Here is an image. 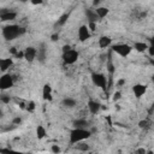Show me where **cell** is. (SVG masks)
<instances>
[{"mask_svg":"<svg viewBox=\"0 0 154 154\" xmlns=\"http://www.w3.org/2000/svg\"><path fill=\"white\" fill-rule=\"evenodd\" d=\"M148 47H149V45H148L147 42H143V41H136V42L134 43V46H132V48H134L136 52H138V53H144V52H147V51H148Z\"/></svg>","mask_w":154,"mask_h":154,"instance_id":"e0dca14e","label":"cell"},{"mask_svg":"<svg viewBox=\"0 0 154 154\" xmlns=\"http://www.w3.org/2000/svg\"><path fill=\"white\" fill-rule=\"evenodd\" d=\"M51 152H52V153L58 154V153H60V152H61V148H60L58 144H52V146H51Z\"/></svg>","mask_w":154,"mask_h":154,"instance_id":"484cf974","label":"cell"},{"mask_svg":"<svg viewBox=\"0 0 154 154\" xmlns=\"http://www.w3.org/2000/svg\"><path fill=\"white\" fill-rule=\"evenodd\" d=\"M59 37H60L59 34L58 32H54V34L51 35V41L52 42H57V41H59Z\"/></svg>","mask_w":154,"mask_h":154,"instance_id":"1f68e13d","label":"cell"},{"mask_svg":"<svg viewBox=\"0 0 154 154\" xmlns=\"http://www.w3.org/2000/svg\"><path fill=\"white\" fill-rule=\"evenodd\" d=\"M148 41H149V45H154V36L149 37V38H148Z\"/></svg>","mask_w":154,"mask_h":154,"instance_id":"60d3db41","label":"cell"},{"mask_svg":"<svg viewBox=\"0 0 154 154\" xmlns=\"http://www.w3.org/2000/svg\"><path fill=\"white\" fill-rule=\"evenodd\" d=\"M10 101H11V99H10L8 95H2L1 96V102L2 103H10Z\"/></svg>","mask_w":154,"mask_h":154,"instance_id":"d6a6232c","label":"cell"},{"mask_svg":"<svg viewBox=\"0 0 154 154\" xmlns=\"http://www.w3.org/2000/svg\"><path fill=\"white\" fill-rule=\"evenodd\" d=\"M150 64L154 66V59H153V58H150Z\"/></svg>","mask_w":154,"mask_h":154,"instance_id":"7bdbcfd3","label":"cell"},{"mask_svg":"<svg viewBox=\"0 0 154 154\" xmlns=\"http://www.w3.org/2000/svg\"><path fill=\"white\" fill-rule=\"evenodd\" d=\"M147 52H148V54H149L150 58H154V45H149Z\"/></svg>","mask_w":154,"mask_h":154,"instance_id":"4dcf8cb0","label":"cell"},{"mask_svg":"<svg viewBox=\"0 0 154 154\" xmlns=\"http://www.w3.org/2000/svg\"><path fill=\"white\" fill-rule=\"evenodd\" d=\"M47 59V48L45 43H41L37 48V60L40 63H45Z\"/></svg>","mask_w":154,"mask_h":154,"instance_id":"9a60e30c","label":"cell"},{"mask_svg":"<svg viewBox=\"0 0 154 154\" xmlns=\"http://www.w3.org/2000/svg\"><path fill=\"white\" fill-rule=\"evenodd\" d=\"M97 45L100 48L105 49V48H108L112 46V38L109 36H106V35H102L99 37V41H97Z\"/></svg>","mask_w":154,"mask_h":154,"instance_id":"5bb4252c","label":"cell"},{"mask_svg":"<svg viewBox=\"0 0 154 154\" xmlns=\"http://www.w3.org/2000/svg\"><path fill=\"white\" fill-rule=\"evenodd\" d=\"M77 36H78V40H79L81 42H85L87 40L90 38V36H91V31L89 30V28H88L87 24H83V25H81V26L78 28Z\"/></svg>","mask_w":154,"mask_h":154,"instance_id":"52a82bcc","label":"cell"},{"mask_svg":"<svg viewBox=\"0 0 154 154\" xmlns=\"http://www.w3.org/2000/svg\"><path fill=\"white\" fill-rule=\"evenodd\" d=\"M87 106H88V109H89V112L93 114V116H96L99 112H100V109H101V103L99 102V101H96V100H93V99H90L89 101H88V103H87Z\"/></svg>","mask_w":154,"mask_h":154,"instance_id":"30bf717a","label":"cell"},{"mask_svg":"<svg viewBox=\"0 0 154 154\" xmlns=\"http://www.w3.org/2000/svg\"><path fill=\"white\" fill-rule=\"evenodd\" d=\"M12 123H13V125H20L22 124V118L20 117H16V118H13Z\"/></svg>","mask_w":154,"mask_h":154,"instance_id":"836d02e7","label":"cell"},{"mask_svg":"<svg viewBox=\"0 0 154 154\" xmlns=\"http://www.w3.org/2000/svg\"><path fill=\"white\" fill-rule=\"evenodd\" d=\"M42 99L45 101H48L51 102L53 100V94H52V87L49 83H46L43 87H42Z\"/></svg>","mask_w":154,"mask_h":154,"instance_id":"7c38bea8","label":"cell"},{"mask_svg":"<svg viewBox=\"0 0 154 154\" xmlns=\"http://www.w3.org/2000/svg\"><path fill=\"white\" fill-rule=\"evenodd\" d=\"M93 135V132L89 129H82V128H73L70 131L69 135V142L70 144H77L79 142H83L88 138H90Z\"/></svg>","mask_w":154,"mask_h":154,"instance_id":"6da1fadb","label":"cell"},{"mask_svg":"<svg viewBox=\"0 0 154 154\" xmlns=\"http://www.w3.org/2000/svg\"><path fill=\"white\" fill-rule=\"evenodd\" d=\"M107 69H108V72H109V75H113V72H114V66H113V64H112V61H111V60H108V64H107Z\"/></svg>","mask_w":154,"mask_h":154,"instance_id":"f1b7e54d","label":"cell"},{"mask_svg":"<svg viewBox=\"0 0 154 154\" xmlns=\"http://www.w3.org/2000/svg\"><path fill=\"white\" fill-rule=\"evenodd\" d=\"M91 82L94 85L99 87L102 90H106L107 88V77L105 73L101 72H93L91 73Z\"/></svg>","mask_w":154,"mask_h":154,"instance_id":"277c9868","label":"cell"},{"mask_svg":"<svg viewBox=\"0 0 154 154\" xmlns=\"http://www.w3.org/2000/svg\"><path fill=\"white\" fill-rule=\"evenodd\" d=\"M76 149L82 150V152H87V150H89V149H90V147H89L87 143H82V142H79V143H77Z\"/></svg>","mask_w":154,"mask_h":154,"instance_id":"d4e9b609","label":"cell"},{"mask_svg":"<svg viewBox=\"0 0 154 154\" xmlns=\"http://www.w3.org/2000/svg\"><path fill=\"white\" fill-rule=\"evenodd\" d=\"M24 32H25V29L17 24H8L2 26V36L6 41H12L18 36L23 35Z\"/></svg>","mask_w":154,"mask_h":154,"instance_id":"7a4b0ae2","label":"cell"},{"mask_svg":"<svg viewBox=\"0 0 154 154\" xmlns=\"http://www.w3.org/2000/svg\"><path fill=\"white\" fill-rule=\"evenodd\" d=\"M69 17H70V13H64V14H61V16L58 18V20L55 22V26H63V25H65L66 22H67V19H69Z\"/></svg>","mask_w":154,"mask_h":154,"instance_id":"7402d4cb","label":"cell"},{"mask_svg":"<svg viewBox=\"0 0 154 154\" xmlns=\"http://www.w3.org/2000/svg\"><path fill=\"white\" fill-rule=\"evenodd\" d=\"M13 57H14L16 59H19V60H20V59H24V51H18Z\"/></svg>","mask_w":154,"mask_h":154,"instance_id":"83f0119b","label":"cell"},{"mask_svg":"<svg viewBox=\"0 0 154 154\" xmlns=\"http://www.w3.org/2000/svg\"><path fill=\"white\" fill-rule=\"evenodd\" d=\"M61 58H63L64 64H66V65H73L75 63H77V60H78V58H79V53H78L76 49L71 48L70 51L63 53Z\"/></svg>","mask_w":154,"mask_h":154,"instance_id":"5b68a950","label":"cell"},{"mask_svg":"<svg viewBox=\"0 0 154 154\" xmlns=\"http://www.w3.org/2000/svg\"><path fill=\"white\" fill-rule=\"evenodd\" d=\"M150 79H152V83H153V84H154V73H153V75H152V76H150Z\"/></svg>","mask_w":154,"mask_h":154,"instance_id":"b9f144b4","label":"cell"},{"mask_svg":"<svg viewBox=\"0 0 154 154\" xmlns=\"http://www.w3.org/2000/svg\"><path fill=\"white\" fill-rule=\"evenodd\" d=\"M149 126H150V122H149L148 119H143V120L138 122V128H140V129L147 130V129H149Z\"/></svg>","mask_w":154,"mask_h":154,"instance_id":"cb8c5ba5","label":"cell"},{"mask_svg":"<svg viewBox=\"0 0 154 154\" xmlns=\"http://www.w3.org/2000/svg\"><path fill=\"white\" fill-rule=\"evenodd\" d=\"M73 128H82V129H88L89 126V122L84 118H78V119H75L73 123H72Z\"/></svg>","mask_w":154,"mask_h":154,"instance_id":"d6986e66","label":"cell"},{"mask_svg":"<svg viewBox=\"0 0 154 154\" xmlns=\"http://www.w3.org/2000/svg\"><path fill=\"white\" fill-rule=\"evenodd\" d=\"M87 25H88V28H89V30H90L91 32L96 30V23H95V22H89Z\"/></svg>","mask_w":154,"mask_h":154,"instance_id":"4316f807","label":"cell"},{"mask_svg":"<svg viewBox=\"0 0 154 154\" xmlns=\"http://www.w3.org/2000/svg\"><path fill=\"white\" fill-rule=\"evenodd\" d=\"M95 11H96V13H97V16H99L100 19L105 18V17L108 16V13H109V8L106 7V6H97V7L95 8Z\"/></svg>","mask_w":154,"mask_h":154,"instance_id":"ffe728a7","label":"cell"},{"mask_svg":"<svg viewBox=\"0 0 154 154\" xmlns=\"http://www.w3.org/2000/svg\"><path fill=\"white\" fill-rule=\"evenodd\" d=\"M61 105H63L65 108H67V109H71V108H75V107H76V105H77V101H76L75 99H72V97H65V99H63V101H61Z\"/></svg>","mask_w":154,"mask_h":154,"instance_id":"ac0fdd59","label":"cell"},{"mask_svg":"<svg viewBox=\"0 0 154 154\" xmlns=\"http://www.w3.org/2000/svg\"><path fill=\"white\" fill-rule=\"evenodd\" d=\"M19 1H20V2H23V4H24V2H26V1H28V0H19Z\"/></svg>","mask_w":154,"mask_h":154,"instance_id":"ee69618b","label":"cell"},{"mask_svg":"<svg viewBox=\"0 0 154 154\" xmlns=\"http://www.w3.org/2000/svg\"><path fill=\"white\" fill-rule=\"evenodd\" d=\"M101 1H102V0H93V1H91V4H93V6H94V7H97V6H100Z\"/></svg>","mask_w":154,"mask_h":154,"instance_id":"74e56055","label":"cell"},{"mask_svg":"<svg viewBox=\"0 0 154 154\" xmlns=\"http://www.w3.org/2000/svg\"><path fill=\"white\" fill-rule=\"evenodd\" d=\"M17 52H18V49H17L16 47H11V48H10V53H11L12 55H14Z\"/></svg>","mask_w":154,"mask_h":154,"instance_id":"ab89813d","label":"cell"},{"mask_svg":"<svg viewBox=\"0 0 154 154\" xmlns=\"http://www.w3.org/2000/svg\"><path fill=\"white\" fill-rule=\"evenodd\" d=\"M71 48H72V47H71L70 45H64V46H63V49H61V51H63V53H65V52L70 51Z\"/></svg>","mask_w":154,"mask_h":154,"instance_id":"8d00e7d4","label":"cell"},{"mask_svg":"<svg viewBox=\"0 0 154 154\" xmlns=\"http://www.w3.org/2000/svg\"><path fill=\"white\" fill-rule=\"evenodd\" d=\"M17 18V12L14 11H10V10H2L1 14H0V19L1 22H12Z\"/></svg>","mask_w":154,"mask_h":154,"instance_id":"8fae6325","label":"cell"},{"mask_svg":"<svg viewBox=\"0 0 154 154\" xmlns=\"http://www.w3.org/2000/svg\"><path fill=\"white\" fill-rule=\"evenodd\" d=\"M14 84V79H13V76L10 75V73H2V76L0 77V89L4 91V90H7L10 88H12Z\"/></svg>","mask_w":154,"mask_h":154,"instance_id":"8992f818","label":"cell"},{"mask_svg":"<svg viewBox=\"0 0 154 154\" xmlns=\"http://www.w3.org/2000/svg\"><path fill=\"white\" fill-rule=\"evenodd\" d=\"M24 59L28 63H32L35 59H37V48L34 46H28L24 49Z\"/></svg>","mask_w":154,"mask_h":154,"instance_id":"ba28073f","label":"cell"},{"mask_svg":"<svg viewBox=\"0 0 154 154\" xmlns=\"http://www.w3.org/2000/svg\"><path fill=\"white\" fill-rule=\"evenodd\" d=\"M147 90H148V87L143 83H136L132 85V93L136 99H141L147 93Z\"/></svg>","mask_w":154,"mask_h":154,"instance_id":"9c48e42d","label":"cell"},{"mask_svg":"<svg viewBox=\"0 0 154 154\" xmlns=\"http://www.w3.org/2000/svg\"><path fill=\"white\" fill-rule=\"evenodd\" d=\"M135 153H141V154H146V153H147V149H144V148H138V149H136V150H135Z\"/></svg>","mask_w":154,"mask_h":154,"instance_id":"f35d334b","label":"cell"},{"mask_svg":"<svg viewBox=\"0 0 154 154\" xmlns=\"http://www.w3.org/2000/svg\"><path fill=\"white\" fill-rule=\"evenodd\" d=\"M30 2L32 5H35V6H37V5H42L43 4V0H30Z\"/></svg>","mask_w":154,"mask_h":154,"instance_id":"d590c367","label":"cell"},{"mask_svg":"<svg viewBox=\"0 0 154 154\" xmlns=\"http://www.w3.org/2000/svg\"><path fill=\"white\" fill-rule=\"evenodd\" d=\"M46 135H47L46 128H45L43 125H37V126H36V137H37L38 140H42V138L46 137Z\"/></svg>","mask_w":154,"mask_h":154,"instance_id":"44dd1931","label":"cell"},{"mask_svg":"<svg viewBox=\"0 0 154 154\" xmlns=\"http://www.w3.org/2000/svg\"><path fill=\"white\" fill-rule=\"evenodd\" d=\"M125 84V78H119L117 81V87H123Z\"/></svg>","mask_w":154,"mask_h":154,"instance_id":"e575fe53","label":"cell"},{"mask_svg":"<svg viewBox=\"0 0 154 154\" xmlns=\"http://www.w3.org/2000/svg\"><path fill=\"white\" fill-rule=\"evenodd\" d=\"M132 49H134L132 46H130L128 43H116V45H112V51L116 54H118L119 57H122V58L128 57L131 53Z\"/></svg>","mask_w":154,"mask_h":154,"instance_id":"3957f363","label":"cell"},{"mask_svg":"<svg viewBox=\"0 0 154 154\" xmlns=\"http://www.w3.org/2000/svg\"><path fill=\"white\" fill-rule=\"evenodd\" d=\"M35 109H36V103H35V101H32V100L28 101V102H26V108H25V111H28L29 113H32V112H35Z\"/></svg>","mask_w":154,"mask_h":154,"instance_id":"603a6c76","label":"cell"},{"mask_svg":"<svg viewBox=\"0 0 154 154\" xmlns=\"http://www.w3.org/2000/svg\"><path fill=\"white\" fill-rule=\"evenodd\" d=\"M84 14H85V18H87L88 23H89V22H95V23H96V22L100 20V18H99V16H97V13H96L95 10L87 8V10L84 11Z\"/></svg>","mask_w":154,"mask_h":154,"instance_id":"2e32d148","label":"cell"},{"mask_svg":"<svg viewBox=\"0 0 154 154\" xmlns=\"http://www.w3.org/2000/svg\"><path fill=\"white\" fill-rule=\"evenodd\" d=\"M122 99V93L119 91V90H117L114 94H113V101L116 102V101H118V100H120Z\"/></svg>","mask_w":154,"mask_h":154,"instance_id":"f546056e","label":"cell"},{"mask_svg":"<svg viewBox=\"0 0 154 154\" xmlns=\"http://www.w3.org/2000/svg\"><path fill=\"white\" fill-rule=\"evenodd\" d=\"M13 65V59L12 58H2L0 60V71L2 73H6L7 70H10V67Z\"/></svg>","mask_w":154,"mask_h":154,"instance_id":"4fadbf2b","label":"cell"}]
</instances>
